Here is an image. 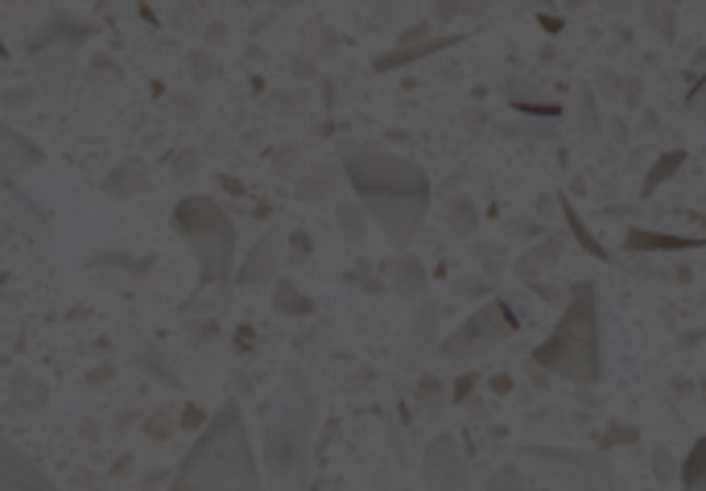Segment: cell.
<instances>
[{
  "label": "cell",
  "instance_id": "4dcf8cb0",
  "mask_svg": "<svg viewBox=\"0 0 706 491\" xmlns=\"http://www.w3.org/2000/svg\"><path fill=\"white\" fill-rule=\"evenodd\" d=\"M483 4H434V18H442V21H450V18H475Z\"/></svg>",
  "mask_w": 706,
  "mask_h": 491
},
{
  "label": "cell",
  "instance_id": "ffe728a7",
  "mask_svg": "<svg viewBox=\"0 0 706 491\" xmlns=\"http://www.w3.org/2000/svg\"><path fill=\"white\" fill-rule=\"evenodd\" d=\"M703 462H706V442L698 438L694 446H690L686 462H682V488H686V491H706V471H703Z\"/></svg>",
  "mask_w": 706,
  "mask_h": 491
},
{
  "label": "cell",
  "instance_id": "83f0119b",
  "mask_svg": "<svg viewBox=\"0 0 706 491\" xmlns=\"http://www.w3.org/2000/svg\"><path fill=\"white\" fill-rule=\"evenodd\" d=\"M335 215H339V227H344V232H347L351 239H360V236H363V215H360V207L339 203V207H335Z\"/></svg>",
  "mask_w": 706,
  "mask_h": 491
},
{
  "label": "cell",
  "instance_id": "f1b7e54d",
  "mask_svg": "<svg viewBox=\"0 0 706 491\" xmlns=\"http://www.w3.org/2000/svg\"><path fill=\"white\" fill-rule=\"evenodd\" d=\"M417 397H422V405H442V380L438 376H422Z\"/></svg>",
  "mask_w": 706,
  "mask_h": 491
},
{
  "label": "cell",
  "instance_id": "1f68e13d",
  "mask_svg": "<svg viewBox=\"0 0 706 491\" xmlns=\"http://www.w3.org/2000/svg\"><path fill=\"white\" fill-rule=\"evenodd\" d=\"M504 133H529V136H553V129H550V124H546V129H541V124H504Z\"/></svg>",
  "mask_w": 706,
  "mask_h": 491
},
{
  "label": "cell",
  "instance_id": "484cf974",
  "mask_svg": "<svg viewBox=\"0 0 706 491\" xmlns=\"http://www.w3.org/2000/svg\"><path fill=\"white\" fill-rule=\"evenodd\" d=\"M137 359H141V364H149V368H154L157 380H166V384H178V376L170 372V364H166V359L157 356V347H154L149 339H137Z\"/></svg>",
  "mask_w": 706,
  "mask_h": 491
},
{
  "label": "cell",
  "instance_id": "9a60e30c",
  "mask_svg": "<svg viewBox=\"0 0 706 491\" xmlns=\"http://www.w3.org/2000/svg\"><path fill=\"white\" fill-rule=\"evenodd\" d=\"M434 331H438V310L426 305L417 314V326H414V343L401 351V368H422V359L434 351Z\"/></svg>",
  "mask_w": 706,
  "mask_h": 491
},
{
  "label": "cell",
  "instance_id": "7a4b0ae2",
  "mask_svg": "<svg viewBox=\"0 0 706 491\" xmlns=\"http://www.w3.org/2000/svg\"><path fill=\"white\" fill-rule=\"evenodd\" d=\"M314 425H318V397L311 372L290 364L265 413V467L273 475V491H306Z\"/></svg>",
  "mask_w": 706,
  "mask_h": 491
},
{
  "label": "cell",
  "instance_id": "d6a6232c",
  "mask_svg": "<svg viewBox=\"0 0 706 491\" xmlns=\"http://www.w3.org/2000/svg\"><path fill=\"white\" fill-rule=\"evenodd\" d=\"M194 166H199V157H194V153H182V157L173 161V170H178V178H194Z\"/></svg>",
  "mask_w": 706,
  "mask_h": 491
},
{
  "label": "cell",
  "instance_id": "7402d4cb",
  "mask_svg": "<svg viewBox=\"0 0 706 491\" xmlns=\"http://www.w3.org/2000/svg\"><path fill=\"white\" fill-rule=\"evenodd\" d=\"M682 166H686V149H673V153H665V157H661V161H657L653 170H649V178H645V194H653L657 187H661V182H670L673 174L682 170Z\"/></svg>",
  "mask_w": 706,
  "mask_h": 491
},
{
  "label": "cell",
  "instance_id": "44dd1931",
  "mask_svg": "<svg viewBox=\"0 0 706 491\" xmlns=\"http://www.w3.org/2000/svg\"><path fill=\"white\" fill-rule=\"evenodd\" d=\"M558 253H562V239L550 236L546 244H537L534 253L520 256V260H517V272H525V277H529V272H537V269H550L553 260H558Z\"/></svg>",
  "mask_w": 706,
  "mask_h": 491
},
{
  "label": "cell",
  "instance_id": "52a82bcc",
  "mask_svg": "<svg viewBox=\"0 0 706 491\" xmlns=\"http://www.w3.org/2000/svg\"><path fill=\"white\" fill-rule=\"evenodd\" d=\"M520 455L537 462L553 483L567 491H616L607 458L595 450H558V446H525Z\"/></svg>",
  "mask_w": 706,
  "mask_h": 491
},
{
  "label": "cell",
  "instance_id": "8fae6325",
  "mask_svg": "<svg viewBox=\"0 0 706 491\" xmlns=\"http://www.w3.org/2000/svg\"><path fill=\"white\" fill-rule=\"evenodd\" d=\"M42 161H46L42 145H34V141L25 133H18V129L0 124V182H9V178H18V174L34 170Z\"/></svg>",
  "mask_w": 706,
  "mask_h": 491
},
{
  "label": "cell",
  "instance_id": "ac0fdd59",
  "mask_svg": "<svg viewBox=\"0 0 706 491\" xmlns=\"http://www.w3.org/2000/svg\"><path fill=\"white\" fill-rule=\"evenodd\" d=\"M455 42H459V37H430V42H417V46H396L393 54L377 58V70H393V67H401V63H414V58H426V54H434V51H447Z\"/></svg>",
  "mask_w": 706,
  "mask_h": 491
},
{
  "label": "cell",
  "instance_id": "f546056e",
  "mask_svg": "<svg viewBox=\"0 0 706 491\" xmlns=\"http://www.w3.org/2000/svg\"><path fill=\"white\" fill-rule=\"evenodd\" d=\"M488 491H529V488H525V479H520L517 471H496L492 483H488Z\"/></svg>",
  "mask_w": 706,
  "mask_h": 491
},
{
  "label": "cell",
  "instance_id": "30bf717a",
  "mask_svg": "<svg viewBox=\"0 0 706 491\" xmlns=\"http://www.w3.org/2000/svg\"><path fill=\"white\" fill-rule=\"evenodd\" d=\"M0 491H63L30 455L0 438Z\"/></svg>",
  "mask_w": 706,
  "mask_h": 491
},
{
  "label": "cell",
  "instance_id": "d4e9b609",
  "mask_svg": "<svg viewBox=\"0 0 706 491\" xmlns=\"http://www.w3.org/2000/svg\"><path fill=\"white\" fill-rule=\"evenodd\" d=\"M277 310L281 314H311V298H302L293 281H277Z\"/></svg>",
  "mask_w": 706,
  "mask_h": 491
},
{
  "label": "cell",
  "instance_id": "5bb4252c",
  "mask_svg": "<svg viewBox=\"0 0 706 491\" xmlns=\"http://www.w3.org/2000/svg\"><path fill=\"white\" fill-rule=\"evenodd\" d=\"M344 182V170L339 166H311L306 178L298 182V199H311V203H330L335 190Z\"/></svg>",
  "mask_w": 706,
  "mask_h": 491
},
{
  "label": "cell",
  "instance_id": "cb8c5ba5",
  "mask_svg": "<svg viewBox=\"0 0 706 491\" xmlns=\"http://www.w3.org/2000/svg\"><path fill=\"white\" fill-rule=\"evenodd\" d=\"M475 223H480V215H475V203H471V199H455V203L447 207V227L455 236H471Z\"/></svg>",
  "mask_w": 706,
  "mask_h": 491
},
{
  "label": "cell",
  "instance_id": "8992f818",
  "mask_svg": "<svg viewBox=\"0 0 706 491\" xmlns=\"http://www.w3.org/2000/svg\"><path fill=\"white\" fill-rule=\"evenodd\" d=\"M91 37V25L67 18V13H54L37 34H30V58H34L37 83L51 100H63L70 91V79H75V54H79V42Z\"/></svg>",
  "mask_w": 706,
  "mask_h": 491
},
{
  "label": "cell",
  "instance_id": "6da1fadb",
  "mask_svg": "<svg viewBox=\"0 0 706 491\" xmlns=\"http://www.w3.org/2000/svg\"><path fill=\"white\" fill-rule=\"evenodd\" d=\"M344 178L351 182L360 211H368L380 223V232L410 248V239L422 232L426 211H430V178L426 170L384 149H363V145H344Z\"/></svg>",
  "mask_w": 706,
  "mask_h": 491
},
{
  "label": "cell",
  "instance_id": "e0dca14e",
  "mask_svg": "<svg viewBox=\"0 0 706 491\" xmlns=\"http://www.w3.org/2000/svg\"><path fill=\"white\" fill-rule=\"evenodd\" d=\"M104 190L108 194H121V199H128V194H145V190H149V170H145L141 161H124V166L112 170Z\"/></svg>",
  "mask_w": 706,
  "mask_h": 491
},
{
  "label": "cell",
  "instance_id": "4fadbf2b",
  "mask_svg": "<svg viewBox=\"0 0 706 491\" xmlns=\"http://www.w3.org/2000/svg\"><path fill=\"white\" fill-rule=\"evenodd\" d=\"M694 248H703V239L665 236V232H645V227H632L624 236V253H694Z\"/></svg>",
  "mask_w": 706,
  "mask_h": 491
},
{
  "label": "cell",
  "instance_id": "2e32d148",
  "mask_svg": "<svg viewBox=\"0 0 706 491\" xmlns=\"http://www.w3.org/2000/svg\"><path fill=\"white\" fill-rule=\"evenodd\" d=\"M389 281L401 298H410V293H422L426 286V265L417 260V256H396L393 265H389Z\"/></svg>",
  "mask_w": 706,
  "mask_h": 491
},
{
  "label": "cell",
  "instance_id": "836d02e7",
  "mask_svg": "<svg viewBox=\"0 0 706 491\" xmlns=\"http://www.w3.org/2000/svg\"><path fill=\"white\" fill-rule=\"evenodd\" d=\"M673 471H677V467H670V455H665V450H657V475H661V479H670Z\"/></svg>",
  "mask_w": 706,
  "mask_h": 491
},
{
  "label": "cell",
  "instance_id": "d6986e66",
  "mask_svg": "<svg viewBox=\"0 0 706 491\" xmlns=\"http://www.w3.org/2000/svg\"><path fill=\"white\" fill-rule=\"evenodd\" d=\"M46 405V389L37 384L30 372H18L13 376V413H21V417H30L34 409Z\"/></svg>",
  "mask_w": 706,
  "mask_h": 491
},
{
  "label": "cell",
  "instance_id": "9c48e42d",
  "mask_svg": "<svg viewBox=\"0 0 706 491\" xmlns=\"http://www.w3.org/2000/svg\"><path fill=\"white\" fill-rule=\"evenodd\" d=\"M426 483L430 491H471L467 458L450 438H434L426 446Z\"/></svg>",
  "mask_w": 706,
  "mask_h": 491
},
{
  "label": "cell",
  "instance_id": "4316f807",
  "mask_svg": "<svg viewBox=\"0 0 706 491\" xmlns=\"http://www.w3.org/2000/svg\"><path fill=\"white\" fill-rule=\"evenodd\" d=\"M579 120H583V149H595V141H599V129H595V100H591V91L579 96Z\"/></svg>",
  "mask_w": 706,
  "mask_h": 491
},
{
  "label": "cell",
  "instance_id": "ba28073f",
  "mask_svg": "<svg viewBox=\"0 0 706 491\" xmlns=\"http://www.w3.org/2000/svg\"><path fill=\"white\" fill-rule=\"evenodd\" d=\"M513 331H517V314L508 310V302H500L496 298V302L480 305V310H475L438 351H442V359H450V364H467V359L488 356V351L500 347Z\"/></svg>",
  "mask_w": 706,
  "mask_h": 491
},
{
  "label": "cell",
  "instance_id": "3957f363",
  "mask_svg": "<svg viewBox=\"0 0 706 491\" xmlns=\"http://www.w3.org/2000/svg\"><path fill=\"white\" fill-rule=\"evenodd\" d=\"M173 491H260L248 425H244V413L236 401H227L211 417L199 442L178 462Z\"/></svg>",
  "mask_w": 706,
  "mask_h": 491
},
{
  "label": "cell",
  "instance_id": "277c9868",
  "mask_svg": "<svg viewBox=\"0 0 706 491\" xmlns=\"http://www.w3.org/2000/svg\"><path fill=\"white\" fill-rule=\"evenodd\" d=\"M541 372L558 376L567 384H599L603 347H599V289L595 281H579L570 289L562 319L553 322L550 339L534 351Z\"/></svg>",
  "mask_w": 706,
  "mask_h": 491
},
{
  "label": "cell",
  "instance_id": "7c38bea8",
  "mask_svg": "<svg viewBox=\"0 0 706 491\" xmlns=\"http://www.w3.org/2000/svg\"><path fill=\"white\" fill-rule=\"evenodd\" d=\"M281 248H285V232L281 227H269L265 236L253 244V253L244 256V269L236 272V281L240 286H265L269 277L277 272V260H281Z\"/></svg>",
  "mask_w": 706,
  "mask_h": 491
},
{
  "label": "cell",
  "instance_id": "e575fe53",
  "mask_svg": "<svg viewBox=\"0 0 706 491\" xmlns=\"http://www.w3.org/2000/svg\"><path fill=\"white\" fill-rule=\"evenodd\" d=\"M471 384H475V376H463V380L455 384V401H463L467 392H471Z\"/></svg>",
  "mask_w": 706,
  "mask_h": 491
},
{
  "label": "cell",
  "instance_id": "603a6c76",
  "mask_svg": "<svg viewBox=\"0 0 706 491\" xmlns=\"http://www.w3.org/2000/svg\"><path fill=\"white\" fill-rule=\"evenodd\" d=\"M558 203H562V215H567V223H570V232H574V239H579V244H583L586 253H591V256H599V260H612V253H607V248H603V244H595V236H591V232H586V223L579 220V211H574V207H570V199H558Z\"/></svg>",
  "mask_w": 706,
  "mask_h": 491
},
{
  "label": "cell",
  "instance_id": "5b68a950",
  "mask_svg": "<svg viewBox=\"0 0 706 491\" xmlns=\"http://www.w3.org/2000/svg\"><path fill=\"white\" fill-rule=\"evenodd\" d=\"M170 227L190 244L199 260V281L194 289L203 293L211 286H224L236 269V223L211 194H187L170 211Z\"/></svg>",
  "mask_w": 706,
  "mask_h": 491
},
{
  "label": "cell",
  "instance_id": "8d00e7d4",
  "mask_svg": "<svg viewBox=\"0 0 706 491\" xmlns=\"http://www.w3.org/2000/svg\"><path fill=\"white\" fill-rule=\"evenodd\" d=\"M0 58H9V46H4V37H0Z\"/></svg>",
  "mask_w": 706,
  "mask_h": 491
},
{
  "label": "cell",
  "instance_id": "d590c367",
  "mask_svg": "<svg viewBox=\"0 0 706 491\" xmlns=\"http://www.w3.org/2000/svg\"><path fill=\"white\" fill-rule=\"evenodd\" d=\"M182 425H203V413H199V409H187V413H182Z\"/></svg>",
  "mask_w": 706,
  "mask_h": 491
}]
</instances>
